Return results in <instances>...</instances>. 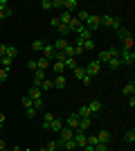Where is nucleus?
Wrapping results in <instances>:
<instances>
[{
  "label": "nucleus",
  "instance_id": "473e14b6",
  "mask_svg": "<svg viewBox=\"0 0 135 151\" xmlns=\"http://www.w3.org/2000/svg\"><path fill=\"white\" fill-rule=\"evenodd\" d=\"M88 16H90V14L86 12V9H81V12H77V16H74V18H77L79 23H86V20H88Z\"/></svg>",
  "mask_w": 135,
  "mask_h": 151
},
{
  "label": "nucleus",
  "instance_id": "1a4fd4ad",
  "mask_svg": "<svg viewBox=\"0 0 135 151\" xmlns=\"http://www.w3.org/2000/svg\"><path fill=\"white\" fill-rule=\"evenodd\" d=\"M9 16H11V7L7 5V0H0V20L9 18Z\"/></svg>",
  "mask_w": 135,
  "mask_h": 151
},
{
  "label": "nucleus",
  "instance_id": "39448f33",
  "mask_svg": "<svg viewBox=\"0 0 135 151\" xmlns=\"http://www.w3.org/2000/svg\"><path fill=\"white\" fill-rule=\"evenodd\" d=\"M41 54H43V59H47V61H54V57H56V50H54V45L52 43H45L43 50H41Z\"/></svg>",
  "mask_w": 135,
  "mask_h": 151
},
{
  "label": "nucleus",
  "instance_id": "4d7b16f0",
  "mask_svg": "<svg viewBox=\"0 0 135 151\" xmlns=\"http://www.w3.org/2000/svg\"><path fill=\"white\" fill-rule=\"evenodd\" d=\"M0 129H2V126H0Z\"/></svg>",
  "mask_w": 135,
  "mask_h": 151
},
{
  "label": "nucleus",
  "instance_id": "ddd939ff",
  "mask_svg": "<svg viewBox=\"0 0 135 151\" xmlns=\"http://www.w3.org/2000/svg\"><path fill=\"white\" fill-rule=\"evenodd\" d=\"M52 45H54V50H56V52H63L65 47L70 45V41H68V38H56V43H52Z\"/></svg>",
  "mask_w": 135,
  "mask_h": 151
},
{
  "label": "nucleus",
  "instance_id": "2eb2a0df",
  "mask_svg": "<svg viewBox=\"0 0 135 151\" xmlns=\"http://www.w3.org/2000/svg\"><path fill=\"white\" fill-rule=\"evenodd\" d=\"M65 126H68V129H72V131H74V129L79 126V117H77V113H72L70 117L65 120Z\"/></svg>",
  "mask_w": 135,
  "mask_h": 151
},
{
  "label": "nucleus",
  "instance_id": "f3484780",
  "mask_svg": "<svg viewBox=\"0 0 135 151\" xmlns=\"http://www.w3.org/2000/svg\"><path fill=\"white\" fill-rule=\"evenodd\" d=\"M119 43H122V47H119V50H133V34H131V36H124Z\"/></svg>",
  "mask_w": 135,
  "mask_h": 151
},
{
  "label": "nucleus",
  "instance_id": "de8ad7c7",
  "mask_svg": "<svg viewBox=\"0 0 135 151\" xmlns=\"http://www.w3.org/2000/svg\"><path fill=\"white\" fill-rule=\"evenodd\" d=\"M81 83H84V86H90V83H92V77H90V75H86L84 79H81Z\"/></svg>",
  "mask_w": 135,
  "mask_h": 151
},
{
  "label": "nucleus",
  "instance_id": "aec40b11",
  "mask_svg": "<svg viewBox=\"0 0 135 151\" xmlns=\"http://www.w3.org/2000/svg\"><path fill=\"white\" fill-rule=\"evenodd\" d=\"M97 140H99V142H104V145H110V131H106V129H104V131H99V133H97Z\"/></svg>",
  "mask_w": 135,
  "mask_h": 151
},
{
  "label": "nucleus",
  "instance_id": "49530a36",
  "mask_svg": "<svg viewBox=\"0 0 135 151\" xmlns=\"http://www.w3.org/2000/svg\"><path fill=\"white\" fill-rule=\"evenodd\" d=\"M34 108H36V111H43V99H34Z\"/></svg>",
  "mask_w": 135,
  "mask_h": 151
},
{
  "label": "nucleus",
  "instance_id": "5fc2aeb1",
  "mask_svg": "<svg viewBox=\"0 0 135 151\" xmlns=\"http://www.w3.org/2000/svg\"><path fill=\"white\" fill-rule=\"evenodd\" d=\"M23 151H34V149H23Z\"/></svg>",
  "mask_w": 135,
  "mask_h": 151
},
{
  "label": "nucleus",
  "instance_id": "6ab92c4d",
  "mask_svg": "<svg viewBox=\"0 0 135 151\" xmlns=\"http://www.w3.org/2000/svg\"><path fill=\"white\" fill-rule=\"evenodd\" d=\"M61 129H63V122H61V120H56V117H54V120L50 122V126H47V131H54V133H59Z\"/></svg>",
  "mask_w": 135,
  "mask_h": 151
},
{
  "label": "nucleus",
  "instance_id": "6e6d98bb",
  "mask_svg": "<svg viewBox=\"0 0 135 151\" xmlns=\"http://www.w3.org/2000/svg\"><path fill=\"white\" fill-rule=\"evenodd\" d=\"M2 151H7V149H2Z\"/></svg>",
  "mask_w": 135,
  "mask_h": 151
},
{
  "label": "nucleus",
  "instance_id": "4be33fe9",
  "mask_svg": "<svg viewBox=\"0 0 135 151\" xmlns=\"http://www.w3.org/2000/svg\"><path fill=\"white\" fill-rule=\"evenodd\" d=\"M56 20L61 23V25H68V23L72 20V14H68V12H61V14L56 16Z\"/></svg>",
  "mask_w": 135,
  "mask_h": 151
},
{
  "label": "nucleus",
  "instance_id": "f704fd0d",
  "mask_svg": "<svg viewBox=\"0 0 135 151\" xmlns=\"http://www.w3.org/2000/svg\"><path fill=\"white\" fill-rule=\"evenodd\" d=\"M0 63H2V68H5V70H9V68H11V63H14V59L2 57V59H0Z\"/></svg>",
  "mask_w": 135,
  "mask_h": 151
},
{
  "label": "nucleus",
  "instance_id": "e433bc0d",
  "mask_svg": "<svg viewBox=\"0 0 135 151\" xmlns=\"http://www.w3.org/2000/svg\"><path fill=\"white\" fill-rule=\"evenodd\" d=\"M72 72H74V77H77V79H84V77H86V70H84V68H79V65L72 70Z\"/></svg>",
  "mask_w": 135,
  "mask_h": 151
},
{
  "label": "nucleus",
  "instance_id": "c756f323",
  "mask_svg": "<svg viewBox=\"0 0 135 151\" xmlns=\"http://www.w3.org/2000/svg\"><path fill=\"white\" fill-rule=\"evenodd\" d=\"M39 88L47 93V90H52V88H54V83H52V79H43V81H41V86H39Z\"/></svg>",
  "mask_w": 135,
  "mask_h": 151
},
{
  "label": "nucleus",
  "instance_id": "79ce46f5",
  "mask_svg": "<svg viewBox=\"0 0 135 151\" xmlns=\"http://www.w3.org/2000/svg\"><path fill=\"white\" fill-rule=\"evenodd\" d=\"M36 113H39V111H36V108H25V115H27V117H36Z\"/></svg>",
  "mask_w": 135,
  "mask_h": 151
},
{
  "label": "nucleus",
  "instance_id": "4c0bfd02",
  "mask_svg": "<svg viewBox=\"0 0 135 151\" xmlns=\"http://www.w3.org/2000/svg\"><path fill=\"white\" fill-rule=\"evenodd\" d=\"M32 106H34V99L25 95V97H23V108H32Z\"/></svg>",
  "mask_w": 135,
  "mask_h": 151
},
{
  "label": "nucleus",
  "instance_id": "f257e3e1",
  "mask_svg": "<svg viewBox=\"0 0 135 151\" xmlns=\"http://www.w3.org/2000/svg\"><path fill=\"white\" fill-rule=\"evenodd\" d=\"M101 27L119 29V27H122V18H119V16H110V14H106V16H101Z\"/></svg>",
  "mask_w": 135,
  "mask_h": 151
},
{
  "label": "nucleus",
  "instance_id": "9d476101",
  "mask_svg": "<svg viewBox=\"0 0 135 151\" xmlns=\"http://www.w3.org/2000/svg\"><path fill=\"white\" fill-rule=\"evenodd\" d=\"M68 29H70V32H74V34H79V32L84 29V23H79V20L74 18V16H72V20L68 23Z\"/></svg>",
  "mask_w": 135,
  "mask_h": 151
},
{
  "label": "nucleus",
  "instance_id": "8fccbe9b",
  "mask_svg": "<svg viewBox=\"0 0 135 151\" xmlns=\"http://www.w3.org/2000/svg\"><path fill=\"white\" fill-rule=\"evenodd\" d=\"M81 151H95V147H92V145H86V147H84Z\"/></svg>",
  "mask_w": 135,
  "mask_h": 151
},
{
  "label": "nucleus",
  "instance_id": "6e6552de",
  "mask_svg": "<svg viewBox=\"0 0 135 151\" xmlns=\"http://www.w3.org/2000/svg\"><path fill=\"white\" fill-rule=\"evenodd\" d=\"M52 27H54V29H56L59 34H61V38H65V36H68V34H70V29H68V25H61V23H59L56 18H52Z\"/></svg>",
  "mask_w": 135,
  "mask_h": 151
},
{
  "label": "nucleus",
  "instance_id": "cd10ccee",
  "mask_svg": "<svg viewBox=\"0 0 135 151\" xmlns=\"http://www.w3.org/2000/svg\"><path fill=\"white\" fill-rule=\"evenodd\" d=\"M36 65H39V70H47L52 65V61H47V59L41 57V59H36Z\"/></svg>",
  "mask_w": 135,
  "mask_h": 151
},
{
  "label": "nucleus",
  "instance_id": "dca6fc26",
  "mask_svg": "<svg viewBox=\"0 0 135 151\" xmlns=\"http://www.w3.org/2000/svg\"><path fill=\"white\" fill-rule=\"evenodd\" d=\"M63 12H68V14L77 12V0H63Z\"/></svg>",
  "mask_w": 135,
  "mask_h": 151
},
{
  "label": "nucleus",
  "instance_id": "393cba45",
  "mask_svg": "<svg viewBox=\"0 0 135 151\" xmlns=\"http://www.w3.org/2000/svg\"><path fill=\"white\" fill-rule=\"evenodd\" d=\"M54 117H56L54 113H45V115H43V126H41V129H43V131H47V126H50V122L54 120Z\"/></svg>",
  "mask_w": 135,
  "mask_h": 151
},
{
  "label": "nucleus",
  "instance_id": "f03ea898",
  "mask_svg": "<svg viewBox=\"0 0 135 151\" xmlns=\"http://www.w3.org/2000/svg\"><path fill=\"white\" fill-rule=\"evenodd\" d=\"M84 27H86L88 32H92V34H95V29H99V27H101V16H97V14H90L88 20L84 23Z\"/></svg>",
  "mask_w": 135,
  "mask_h": 151
},
{
  "label": "nucleus",
  "instance_id": "4468645a",
  "mask_svg": "<svg viewBox=\"0 0 135 151\" xmlns=\"http://www.w3.org/2000/svg\"><path fill=\"white\" fill-rule=\"evenodd\" d=\"M90 38H92V32H88V29L84 27V29L77 34V43H84V41H90Z\"/></svg>",
  "mask_w": 135,
  "mask_h": 151
},
{
  "label": "nucleus",
  "instance_id": "37998d69",
  "mask_svg": "<svg viewBox=\"0 0 135 151\" xmlns=\"http://www.w3.org/2000/svg\"><path fill=\"white\" fill-rule=\"evenodd\" d=\"M41 9H43V12L52 9V0H43V2H41Z\"/></svg>",
  "mask_w": 135,
  "mask_h": 151
},
{
  "label": "nucleus",
  "instance_id": "7c9ffc66",
  "mask_svg": "<svg viewBox=\"0 0 135 151\" xmlns=\"http://www.w3.org/2000/svg\"><path fill=\"white\" fill-rule=\"evenodd\" d=\"M124 142H129V145H133V142H135V129H131V131L124 133Z\"/></svg>",
  "mask_w": 135,
  "mask_h": 151
},
{
  "label": "nucleus",
  "instance_id": "2f4dec72",
  "mask_svg": "<svg viewBox=\"0 0 135 151\" xmlns=\"http://www.w3.org/2000/svg\"><path fill=\"white\" fill-rule=\"evenodd\" d=\"M63 65H65V68H70V70H74V68H77V59H74V57H68L63 61Z\"/></svg>",
  "mask_w": 135,
  "mask_h": 151
},
{
  "label": "nucleus",
  "instance_id": "c03bdc74",
  "mask_svg": "<svg viewBox=\"0 0 135 151\" xmlns=\"http://www.w3.org/2000/svg\"><path fill=\"white\" fill-rule=\"evenodd\" d=\"M95 151H108V145H104V142H97V145H95Z\"/></svg>",
  "mask_w": 135,
  "mask_h": 151
},
{
  "label": "nucleus",
  "instance_id": "b1692460",
  "mask_svg": "<svg viewBox=\"0 0 135 151\" xmlns=\"http://www.w3.org/2000/svg\"><path fill=\"white\" fill-rule=\"evenodd\" d=\"M110 61V54H108V50H101L99 54H97V63L101 65V63H108Z\"/></svg>",
  "mask_w": 135,
  "mask_h": 151
},
{
  "label": "nucleus",
  "instance_id": "ea45409f",
  "mask_svg": "<svg viewBox=\"0 0 135 151\" xmlns=\"http://www.w3.org/2000/svg\"><path fill=\"white\" fill-rule=\"evenodd\" d=\"M86 140H88V145H92V147L99 142V140H97V133H88V138H86Z\"/></svg>",
  "mask_w": 135,
  "mask_h": 151
},
{
  "label": "nucleus",
  "instance_id": "7ed1b4c3",
  "mask_svg": "<svg viewBox=\"0 0 135 151\" xmlns=\"http://www.w3.org/2000/svg\"><path fill=\"white\" fill-rule=\"evenodd\" d=\"M119 61H122V65H133L135 63V52L133 50H119Z\"/></svg>",
  "mask_w": 135,
  "mask_h": 151
},
{
  "label": "nucleus",
  "instance_id": "58836bf2",
  "mask_svg": "<svg viewBox=\"0 0 135 151\" xmlns=\"http://www.w3.org/2000/svg\"><path fill=\"white\" fill-rule=\"evenodd\" d=\"M43 45H45V41H34V43H32V50L34 52H41V50H43Z\"/></svg>",
  "mask_w": 135,
  "mask_h": 151
},
{
  "label": "nucleus",
  "instance_id": "a878e982",
  "mask_svg": "<svg viewBox=\"0 0 135 151\" xmlns=\"http://www.w3.org/2000/svg\"><path fill=\"white\" fill-rule=\"evenodd\" d=\"M122 93L126 95V97H133V95H135V83H133V81H129L126 86H124V90H122Z\"/></svg>",
  "mask_w": 135,
  "mask_h": 151
},
{
  "label": "nucleus",
  "instance_id": "09e8293b",
  "mask_svg": "<svg viewBox=\"0 0 135 151\" xmlns=\"http://www.w3.org/2000/svg\"><path fill=\"white\" fill-rule=\"evenodd\" d=\"M5 50H7V43H0V59L5 57Z\"/></svg>",
  "mask_w": 135,
  "mask_h": 151
},
{
  "label": "nucleus",
  "instance_id": "bb28decb",
  "mask_svg": "<svg viewBox=\"0 0 135 151\" xmlns=\"http://www.w3.org/2000/svg\"><path fill=\"white\" fill-rule=\"evenodd\" d=\"M52 70H54L56 75H63V72H65V65L61 61H52Z\"/></svg>",
  "mask_w": 135,
  "mask_h": 151
},
{
  "label": "nucleus",
  "instance_id": "412c9836",
  "mask_svg": "<svg viewBox=\"0 0 135 151\" xmlns=\"http://www.w3.org/2000/svg\"><path fill=\"white\" fill-rule=\"evenodd\" d=\"M5 57H9V59H14V61H16V57H18V47H16V45H7Z\"/></svg>",
  "mask_w": 135,
  "mask_h": 151
},
{
  "label": "nucleus",
  "instance_id": "a18cd8bd",
  "mask_svg": "<svg viewBox=\"0 0 135 151\" xmlns=\"http://www.w3.org/2000/svg\"><path fill=\"white\" fill-rule=\"evenodd\" d=\"M27 68L32 70V72H36V70H39V65H36V61H27Z\"/></svg>",
  "mask_w": 135,
  "mask_h": 151
},
{
  "label": "nucleus",
  "instance_id": "a211bd4d",
  "mask_svg": "<svg viewBox=\"0 0 135 151\" xmlns=\"http://www.w3.org/2000/svg\"><path fill=\"white\" fill-rule=\"evenodd\" d=\"M43 79H47V77H45V70H36V72H34V79H32V86H41V81H43Z\"/></svg>",
  "mask_w": 135,
  "mask_h": 151
},
{
  "label": "nucleus",
  "instance_id": "3c124183",
  "mask_svg": "<svg viewBox=\"0 0 135 151\" xmlns=\"http://www.w3.org/2000/svg\"><path fill=\"white\" fill-rule=\"evenodd\" d=\"M0 126H5V115L0 113Z\"/></svg>",
  "mask_w": 135,
  "mask_h": 151
},
{
  "label": "nucleus",
  "instance_id": "f8f14e48",
  "mask_svg": "<svg viewBox=\"0 0 135 151\" xmlns=\"http://www.w3.org/2000/svg\"><path fill=\"white\" fill-rule=\"evenodd\" d=\"M52 83H54V88H56V90H65V86H68V79H65L63 75H56V79H54Z\"/></svg>",
  "mask_w": 135,
  "mask_h": 151
},
{
  "label": "nucleus",
  "instance_id": "423d86ee",
  "mask_svg": "<svg viewBox=\"0 0 135 151\" xmlns=\"http://www.w3.org/2000/svg\"><path fill=\"white\" fill-rule=\"evenodd\" d=\"M86 106H88V111H90L92 117H97V115L101 113V101H99V99H92L90 104H86Z\"/></svg>",
  "mask_w": 135,
  "mask_h": 151
},
{
  "label": "nucleus",
  "instance_id": "603ef678",
  "mask_svg": "<svg viewBox=\"0 0 135 151\" xmlns=\"http://www.w3.org/2000/svg\"><path fill=\"white\" fill-rule=\"evenodd\" d=\"M5 149V140H0V151Z\"/></svg>",
  "mask_w": 135,
  "mask_h": 151
},
{
  "label": "nucleus",
  "instance_id": "20e7f679",
  "mask_svg": "<svg viewBox=\"0 0 135 151\" xmlns=\"http://www.w3.org/2000/svg\"><path fill=\"white\" fill-rule=\"evenodd\" d=\"M86 138H88V133H86V131H79V129H74V138H72V140L77 142V149H84V147L88 145V140H86Z\"/></svg>",
  "mask_w": 135,
  "mask_h": 151
},
{
  "label": "nucleus",
  "instance_id": "c9c22d12",
  "mask_svg": "<svg viewBox=\"0 0 135 151\" xmlns=\"http://www.w3.org/2000/svg\"><path fill=\"white\" fill-rule=\"evenodd\" d=\"M59 145H56V140H52V142H47V147H43L41 151H56Z\"/></svg>",
  "mask_w": 135,
  "mask_h": 151
},
{
  "label": "nucleus",
  "instance_id": "72a5a7b5",
  "mask_svg": "<svg viewBox=\"0 0 135 151\" xmlns=\"http://www.w3.org/2000/svg\"><path fill=\"white\" fill-rule=\"evenodd\" d=\"M90 124H92V120H79V126H77V129H79V131H88Z\"/></svg>",
  "mask_w": 135,
  "mask_h": 151
},
{
  "label": "nucleus",
  "instance_id": "a19ab883",
  "mask_svg": "<svg viewBox=\"0 0 135 151\" xmlns=\"http://www.w3.org/2000/svg\"><path fill=\"white\" fill-rule=\"evenodd\" d=\"M7 77H9V70L0 68V83H2V81H7Z\"/></svg>",
  "mask_w": 135,
  "mask_h": 151
},
{
  "label": "nucleus",
  "instance_id": "864d4df0",
  "mask_svg": "<svg viewBox=\"0 0 135 151\" xmlns=\"http://www.w3.org/2000/svg\"><path fill=\"white\" fill-rule=\"evenodd\" d=\"M11 151H23V149H20V147H14V149Z\"/></svg>",
  "mask_w": 135,
  "mask_h": 151
},
{
  "label": "nucleus",
  "instance_id": "c85d7f7f",
  "mask_svg": "<svg viewBox=\"0 0 135 151\" xmlns=\"http://www.w3.org/2000/svg\"><path fill=\"white\" fill-rule=\"evenodd\" d=\"M108 68H110V70H119V68H122V61H119V57L110 59V61H108Z\"/></svg>",
  "mask_w": 135,
  "mask_h": 151
},
{
  "label": "nucleus",
  "instance_id": "5701e85b",
  "mask_svg": "<svg viewBox=\"0 0 135 151\" xmlns=\"http://www.w3.org/2000/svg\"><path fill=\"white\" fill-rule=\"evenodd\" d=\"M27 97H32V99H43V97H41V88L39 86H32V88L27 90Z\"/></svg>",
  "mask_w": 135,
  "mask_h": 151
},
{
  "label": "nucleus",
  "instance_id": "0eeeda50",
  "mask_svg": "<svg viewBox=\"0 0 135 151\" xmlns=\"http://www.w3.org/2000/svg\"><path fill=\"white\" fill-rule=\"evenodd\" d=\"M86 75H90V77H95V75H99V72H101V65H99V63L97 61H90L88 65H86Z\"/></svg>",
  "mask_w": 135,
  "mask_h": 151
},
{
  "label": "nucleus",
  "instance_id": "9b49d317",
  "mask_svg": "<svg viewBox=\"0 0 135 151\" xmlns=\"http://www.w3.org/2000/svg\"><path fill=\"white\" fill-rule=\"evenodd\" d=\"M72 138H74V131H72V129H68V126L63 124V129L59 131V140H72Z\"/></svg>",
  "mask_w": 135,
  "mask_h": 151
}]
</instances>
